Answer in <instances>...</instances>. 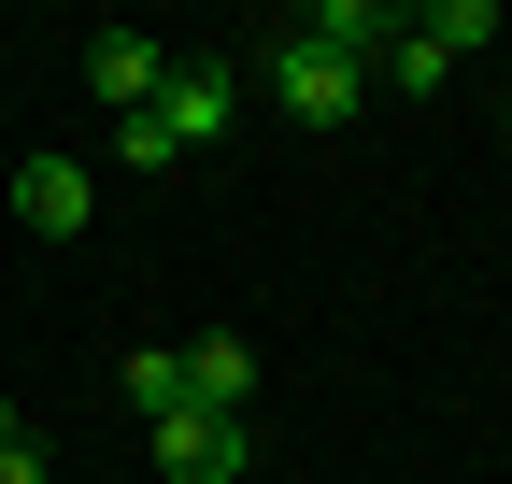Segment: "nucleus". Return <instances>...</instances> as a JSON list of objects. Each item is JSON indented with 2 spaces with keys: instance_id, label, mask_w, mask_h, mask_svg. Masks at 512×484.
<instances>
[{
  "instance_id": "20e7f679",
  "label": "nucleus",
  "mask_w": 512,
  "mask_h": 484,
  "mask_svg": "<svg viewBox=\"0 0 512 484\" xmlns=\"http://www.w3.org/2000/svg\"><path fill=\"white\" fill-rule=\"evenodd\" d=\"M86 72H100V100H114V129H128V114H157V86H171V57H157V29H86Z\"/></svg>"
},
{
  "instance_id": "423d86ee",
  "label": "nucleus",
  "mask_w": 512,
  "mask_h": 484,
  "mask_svg": "<svg viewBox=\"0 0 512 484\" xmlns=\"http://www.w3.org/2000/svg\"><path fill=\"white\" fill-rule=\"evenodd\" d=\"M185 356V413H242L256 399V342L242 328H200V342H171Z\"/></svg>"
},
{
  "instance_id": "f03ea898",
  "label": "nucleus",
  "mask_w": 512,
  "mask_h": 484,
  "mask_svg": "<svg viewBox=\"0 0 512 484\" xmlns=\"http://www.w3.org/2000/svg\"><path fill=\"white\" fill-rule=\"evenodd\" d=\"M228 114H242V72H228V57H171V86H157V143H171V157H214Z\"/></svg>"
},
{
  "instance_id": "7ed1b4c3",
  "label": "nucleus",
  "mask_w": 512,
  "mask_h": 484,
  "mask_svg": "<svg viewBox=\"0 0 512 484\" xmlns=\"http://www.w3.org/2000/svg\"><path fill=\"white\" fill-rule=\"evenodd\" d=\"M271 100L299 114V129H342V114L370 100V72H356V57H328L313 29H285V43H271Z\"/></svg>"
},
{
  "instance_id": "6e6552de",
  "label": "nucleus",
  "mask_w": 512,
  "mask_h": 484,
  "mask_svg": "<svg viewBox=\"0 0 512 484\" xmlns=\"http://www.w3.org/2000/svg\"><path fill=\"white\" fill-rule=\"evenodd\" d=\"M114 385H128V413L157 428V413H185V356H171V342H128V371H114Z\"/></svg>"
},
{
  "instance_id": "f257e3e1",
  "label": "nucleus",
  "mask_w": 512,
  "mask_h": 484,
  "mask_svg": "<svg viewBox=\"0 0 512 484\" xmlns=\"http://www.w3.org/2000/svg\"><path fill=\"white\" fill-rule=\"evenodd\" d=\"M470 43H498V0H427V15H399V43H384L370 72L427 100V86H456V57H470Z\"/></svg>"
},
{
  "instance_id": "39448f33",
  "label": "nucleus",
  "mask_w": 512,
  "mask_h": 484,
  "mask_svg": "<svg viewBox=\"0 0 512 484\" xmlns=\"http://www.w3.org/2000/svg\"><path fill=\"white\" fill-rule=\"evenodd\" d=\"M157 470L171 484H242V413H157Z\"/></svg>"
},
{
  "instance_id": "9d476101",
  "label": "nucleus",
  "mask_w": 512,
  "mask_h": 484,
  "mask_svg": "<svg viewBox=\"0 0 512 484\" xmlns=\"http://www.w3.org/2000/svg\"><path fill=\"white\" fill-rule=\"evenodd\" d=\"M15 442H29V413H15V399H0V456H15Z\"/></svg>"
},
{
  "instance_id": "0eeeda50",
  "label": "nucleus",
  "mask_w": 512,
  "mask_h": 484,
  "mask_svg": "<svg viewBox=\"0 0 512 484\" xmlns=\"http://www.w3.org/2000/svg\"><path fill=\"white\" fill-rule=\"evenodd\" d=\"M15 214H29L43 242H72V228L100 214V186H86V157H29V171H15Z\"/></svg>"
},
{
  "instance_id": "1a4fd4ad",
  "label": "nucleus",
  "mask_w": 512,
  "mask_h": 484,
  "mask_svg": "<svg viewBox=\"0 0 512 484\" xmlns=\"http://www.w3.org/2000/svg\"><path fill=\"white\" fill-rule=\"evenodd\" d=\"M0 484H57V470H43V442H15V456H0Z\"/></svg>"
}]
</instances>
